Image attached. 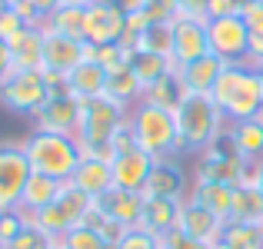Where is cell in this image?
<instances>
[{
    "label": "cell",
    "mask_w": 263,
    "mask_h": 249,
    "mask_svg": "<svg viewBox=\"0 0 263 249\" xmlns=\"http://www.w3.org/2000/svg\"><path fill=\"white\" fill-rule=\"evenodd\" d=\"M4 4H7V7H13V4H17V0H4Z\"/></svg>",
    "instance_id": "57"
},
{
    "label": "cell",
    "mask_w": 263,
    "mask_h": 249,
    "mask_svg": "<svg viewBox=\"0 0 263 249\" xmlns=\"http://www.w3.org/2000/svg\"><path fill=\"white\" fill-rule=\"evenodd\" d=\"M180 213H183V199H147L140 226L150 230L154 236H163V233H174L180 226Z\"/></svg>",
    "instance_id": "22"
},
{
    "label": "cell",
    "mask_w": 263,
    "mask_h": 249,
    "mask_svg": "<svg viewBox=\"0 0 263 249\" xmlns=\"http://www.w3.org/2000/svg\"><path fill=\"white\" fill-rule=\"evenodd\" d=\"M87 60V40L67 37V33L44 27V70L67 77L70 70H77Z\"/></svg>",
    "instance_id": "10"
},
{
    "label": "cell",
    "mask_w": 263,
    "mask_h": 249,
    "mask_svg": "<svg viewBox=\"0 0 263 249\" xmlns=\"http://www.w3.org/2000/svg\"><path fill=\"white\" fill-rule=\"evenodd\" d=\"M130 57L134 50H127L123 44H107V47H93V60L103 67L107 73H120L130 67Z\"/></svg>",
    "instance_id": "34"
},
{
    "label": "cell",
    "mask_w": 263,
    "mask_h": 249,
    "mask_svg": "<svg viewBox=\"0 0 263 249\" xmlns=\"http://www.w3.org/2000/svg\"><path fill=\"white\" fill-rule=\"evenodd\" d=\"M70 183L77 190H84L87 196L100 199L107 190H114V170H110V160H93V156H84L77 166V173L70 176Z\"/></svg>",
    "instance_id": "19"
},
{
    "label": "cell",
    "mask_w": 263,
    "mask_h": 249,
    "mask_svg": "<svg viewBox=\"0 0 263 249\" xmlns=\"http://www.w3.org/2000/svg\"><path fill=\"white\" fill-rule=\"evenodd\" d=\"M27 160H30L33 173L53 176L57 183H70V176L77 173L80 160H84V147L77 136H64V133H40L33 130L24 140Z\"/></svg>",
    "instance_id": "4"
},
{
    "label": "cell",
    "mask_w": 263,
    "mask_h": 249,
    "mask_svg": "<svg viewBox=\"0 0 263 249\" xmlns=\"http://www.w3.org/2000/svg\"><path fill=\"white\" fill-rule=\"evenodd\" d=\"M154 156L143 153L140 147L127 150V153L114 156V163H110V170H114V186H120V190H134V193H143V183H147L150 170H154Z\"/></svg>",
    "instance_id": "17"
},
{
    "label": "cell",
    "mask_w": 263,
    "mask_h": 249,
    "mask_svg": "<svg viewBox=\"0 0 263 249\" xmlns=\"http://www.w3.org/2000/svg\"><path fill=\"white\" fill-rule=\"evenodd\" d=\"M137 50L160 53V57L174 60V24H150L147 30L137 37Z\"/></svg>",
    "instance_id": "31"
},
{
    "label": "cell",
    "mask_w": 263,
    "mask_h": 249,
    "mask_svg": "<svg viewBox=\"0 0 263 249\" xmlns=\"http://www.w3.org/2000/svg\"><path fill=\"white\" fill-rule=\"evenodd\" d=\"M190 186H186V170L180 160H157L150 170L147 183H143V196L147 199H186Z\"/></svg>",
    "instance_id": "14"
},
{
    "label": "cell",
    "mask_w": 263,
    "mask_h": 249,
    "mask_svg": "<svg viewBox=\"0 0 263 249\" xmlns=\"http://www.w3.org/2000/svg\"><path fill=\"white\" fill-rule=\"evenodd\" d=\"M174 120H177V136H180V156L186 153L200 156L227 130V116L213 103L210 93H186L183 103L174 110Z\"/></svg>",
    "instance_id": "2"
},
{
    "label": "cell",
    "mask_w": 263,
    "mask_h": 249,
    "mask_svg": "<svg viewBox=\"0 0 263 249\" xmlns=\"http://www.w3.org/2000/svg\"><path fill=\"white\" fill-rule=\"evenodd\" d=\"M143 193H134V190H120V186H114V190H107L100 199H93V206L100 213H107L110 219H114L120 230H134V226H140L143 219Z\"/></svg>",
    "instance_id": "15"
},
{
    "label": "cell",
    "mask_w": 263,
    "mask_h": 249,
    "mask_svg": "<svg viewBox=\"0 0 263 249\" xmlns=\"http://www.w3.org/2000/svg\"><path fill=\"white\" fill-rule=\"evenodd\" d=\"M33 176V166L27 160L24 143H0V213L20 210L27 179Z\"/></svg>",
    "instance_id": "8"
},
{
    "label": "cell",
    "mask_w": 263,
    "mask_h": 249,
    "mask_svg": "<svg viewBox=\"0 0 263 249\" xmlns=\"http://www.w3.org/2000/svg\"><path fill=\"white\" fill-rule=\"evenodd\" d=\"M130 70H134V77L143 83V90L150 87V83H157L163 77V73L174 70V60L160 57V53H147V50H134V57H130Z\"/></svg>",
    "instance_id": "30"
},
{
    "label": "cell",
    "mask_w": 263,
    "mask_h": 249,
    "mask_svg": "<svg viewBox=\"0 0 263 249\" xmlns=\"http://www.w3.org/2000/svg\"><path fill=\"white\" fill-rule=\"evenodd\" d=\"M60 243H64L67 249H114L107 239L100 236V233L93 230V226H87V223H80L77 230H70Z\"/></svg>",
    "instance_id": "35"
},
{
    "label": "cell",
    "mask_w": 263,
    "mask_h": 249,
    "mask_svg": "<svg viewBox=\"0 0 263 249\" xmlns=\"http://www.w3.org/2000/svg\"><path fill=\"white\" fill-rule=\"evenodd\" d=\"M60 190H64V183H57L53 176L33 173V176L27 179V190H24V199H20V210H24L27 216H33V213L47 210V206H50L53 199L60 196Z\"/></svg>",
    "instance_id": "24"
},
{
    "label": "cell",
    "mask_w": 263,
    "mask_h": 249,
    "mask_svg": "<svg viewBox=\"0 0 263 249\" xmlns=\"http://www.w3.org/2000/svg\"><path fill=\"white\" fill-rule=\"evenodd\" d=\"M44 27H53V30L67 33V37L84 40V7H67V4H60L57 10L47 17Z\"/></svg>",
    "instance_id": "32"
},
{
    "label": "cell",
    "mask_w": 263,
    "mask_h": 249,
    "mask_svg": "<svg viewBox=\"0 0 263 249\" xmlns=\"http://www.w3.org/2000/svg\"><path fill=\"white\" fill-rule=\"evenodd\" d=\"M260 190H263V173H260Z\"/></svg>",
    "instance_id": "59"
},
{
    "label": "cell",
    "mask_w": 263,
    "mask_h": 249,
    "mask_svg": "<svg viewBox=\"0 0 263 249\" xmlns=\"http://www.w3.org/2000/svg\"><path fill=\"white\" fill-rule=\"evenodd\" d=\"M93 210V196H87L84 190H77L73 183H64V190H60V196L53 199L47 210L33 213V223L40 226V230L47 233V236L53 239H64L70 230H77L80 223L87 219V213Z\"/></svg>",
    "instance_id": "6"
},
{
    "label": "cell",
    "mask_w": 263,
    "mask_h": 249,
    "mask_svg": "<svg viewBox=\"0 0 263 249\" xmlns=\"http://www.w3.org/2000/svg\"><path fill=\"white\" fill-rule=\"evenodd\" d=\"M130 123V107H120L110 96H97V100H84L80 103V147L84 156L93 160H110L114 163V150H110V136L120 127Z\"/></svg>",
    "instance_id": "3"
},
{
    "label": "cell",
    "mask_w": 263,
    "mask_h": 249,
    "mask_svg": "<svg viewBox=\"0 0 263 249\" xmlns=\"http://www.w3.org/2000/svg\"><path fill=\"white\" fill-rule=\"evenodd\" d=\"M186 196L193 203L206 206L210 213H217L223 223H230V206H233V186L230 183H206V179H193Z\"/></svg>",
    "instance_id": "23"
},
{
    "label": "cell",
    "mask_w": 263,
    "mask_h": 249,
    "mask_svg": "<svg viewBox=\"0 0 263 249\" xmlns=\"http://www.w3.org/2000/svg\"><path fill=\"white\" fill-rule=\"evenodd\" d=\"M84 223H87V226H93V230H97V233H100V236L107 239L110 246L117 249V243H120V236H123V230H120V226H117L114 219L107 216V213H100V210L93 206V210L87 213V219H84Z\"/></svg>",
    "instance_id": "37"
},
{
    "label": "cell",
    "mask_w": 263,
    "mask_h": 249,
    "mask_svg": "<svg viewBox=\"0 0 263 249\" xmlns=\"http://www.w3.org/2000/svg\"><path fill=\"white\" fill-rule=\"evenodd\" d=\"M103 96H110L114 103H120V107H130L134 110L137 103L143 100V83L134 77V70H120V73H110L107 77V93Z\"/></svg>",
    "instance_id": "29"
},
{
    "label": "cell",
    "mask_w": 263,
    "mask_h": 249,
    "mask_svg": "<svg viewBox=\"0 0 263 249\" xmlns=\"http://www.w3.org/2000/svg\"><path fill=\"white\" fill-rule=\"evenodd\" d=\"M107 77L110 73L103 70L97 60H84L77 70L67 73V90H70L77 100H97V96L107 93Z\"/></svg>",
    "instance_id": "20"
},
{
    "label": "cell",
    "mask_w": 263,
    "mask_h": 249,
    "mask_svg": "<svg viewBox=\"0 0 263 249\" xmlns=\"http://www.w3.org/2000/svg\"><path fill=\"white\" fill-rule=\"evenodd\" d=\"M233 147L243 160H263V123L260 120H240V123H227Z\"/></svg>",
    "instance_id": "26"
},
{
    "label": "cell",
    "mask_w": 263,
    "mask_h": 249,
    "mask_svg": "<svg viewBox=\"0 0 263 249\" xmlns=\"http://www.w3.org/2000/svg\"><path fill=\"white\" fill-rule=\"evenodd\" d=\"M220 243H230L237 249H263V230L250 223H227Z\"/></svg>",
    "instance_id": "33"
},
{
    "label": "cell",
    "mask_w": 263,
    "mask_h": 249,
    "mask_svg": "<svg viewBox=\"0 0 263 249\" xmlns=\"http://www.w3.org/2000/svg\"><path fill=\"white\" fill-rule=\"evenodd\" d=\"M130 127H134V140L143 153L154 160H177L180 156V136H177V120L174 110L154 107V103L140 100L130 110Z\"/></svg>",
    "instance_id": "5"
},
{
    "label": "cell",
    "mask_w": 263,
    "mask_h": 249,
    "mask_svg": "<svg viewBox=\"0 0 263 249\" xmlns=\"http://www.w3.org/2000/svg\"><path fill=\"white\" fill-rule=\"evenodd\" d=\"M177 230H183L190 239H200V243H206V246H220L227 223L217 216V213H210L206 206L193 203V199L186 196V199H183V213H180V226H177Z\"/></svg>",
    "instance_id": "16"
},
{
    "label": "cell",
    "mask_w": 263,
    "mask_h": 249,
    "mask_svg": "<svg viewBox=\"0 0 263 249\" xmlns=\"http://www.w3.org/2000/svg\"><path fill=\"white\" fill-rule=\"evenodd\" d=\"M27 223H30V216H27L24 210H4L0 213V239H4V243H13Z\"/></svg>",
    "instance_id": "40"
},
{
    "label": "cell",
    "mask_w": 263,
    "mask_h": 249,
    "mask_svg": "<svg viewBox=\"0 0 263 249\" xmlns=\"http://www.w3.org/2000/svg\"><path fill=\"white\" fill-rule=\"evenodd\" d=\"M210 30V53L220 57L223 64H247L250 53V27L243 24V17H217L206 20Z\"/></svg>",
    "instance_id": "9"
},
{
    "label": "cell",
    "mask_w": 263,
    "mask_h": 249,
    "mask_svg": "<svg viewBox=\"0 0 263 249\" xmlns=\"http://www.w3.org/2000/svg\"><path fill=\"white\" fill-rule=\"evenodd\" d=\"M143 13L150 17V24H174L180 17L177 0H143Z\"/></svg>",
    "instance_id": "39"
},
{
    "label": "cell",
    "mask_w": 263,
    "mask_h": 249,
    "mask_svg": "<svg viewBox=\"0 0 263 249\" xmlns=\"http://www.w3.org/2000/svg\"><path fill=\"white\" fill-rule=\"evenodd\" d=\"M223 60L213 57V53H206V57L193 60V64L186 67H177L180 80H183L186 93H213V83H217V77L223 73Z\"/></svg>",
    "instance_id": "21"
},
{
    "label": "cell",
    "mask_w": 263,
    "mask_h": 249,
    "mask_svg": "<svg viewBox=\"0 0 263 249\" xmlns=\"http://www.w3.org/2000/svg\"><path fill=\"white\" fill-rule=\"evenodd\" d=\"M260 230H263V223H260Z\"/></svg>",
    "instance_id": "60"
},
{
    "label": "cell",
    "mask_w": 263,
    "mask_h": 249,
    "mask_svg": "<svg viewBox=\"0 0 263 249\" xmlns=\"http://www.w3.org/2000/svg\"><path fill=\"white\" fill-rule=\"evenodd\" d=\"M243 24L250 27V33H263V0H257V4H250V7H243Z\"/></svg>",
    "instance_id": "45"
},
{
    "label": "cell",
    "mask_w": 263,
    "mask_h": 249,
    "mask_svg": "<svg viewBox=\"0 0 263 249\" xmlns=\"http://www.w3.org/2000/svg\"><path fill=\"white\" fill-rule=\"evenodd\" d=\"M123 24H127V13H120L117 7H110L107 0H97V4H90L84 10V40L93 44V47L120 44Z\"/></svg>",
    "instance_id": "13"
},
{
    "label": "cell",
    "mask_w": 263,
    "mask_h": 249,
    "mask_svg": "<svg viewBox=\"0 0 263 249\" xmlns=\"http://www.w3.org/2000/svg\"><path fill=\"white\" fill-rule=\"evenodd\" d=\"M13 73V60H10V47L0 40V83H4L7 77Z\"/></svg>",
    "instance_id": "48"
},
{
    "label": "cell",
    "mask_w": 263,
    "mask_h": 249,
    "mask_svg": "<svg viewBox=\"0 0 263 249\" xmlns=\"http://www.w3.org/2000/svg\"><path fill=\"white\" fill-rule=\"evenodd\" d=\"M206 4H210V0H177L180 13H186V17H203V20H206Z\"/></svg>",
    "instance_id": "46"
},
{
    "label": "cell",
    "mask_w": 263,
    "mask_h": 249,
    "mask_svg": "<svg viewBox=\"0 0 263 249\" xmlns=\"http://www.w3.org/2000/svg\"><path fill=\"white\" fill-rule=\"evenodd\" d=\"M110 7H117L120 13H137V10H143V0H107Z\"/></svg>",
    "instance_id": "49"
},
{
    "label": "cell",
    "mask_w": 263,
    "mask_h": 249,
    "mask_svg": "<svg viewBox=\"0 0 263 249\" xmlns=\"http://www.w3.org/2000/svg\"><path fill=\"white\" fill-rule=\"evenodd\" d=\"M13 73H37L44 70V27H27L17 40H10Z\"/></svg>",
    "instance_id": "18"
},
{
    "label": "cell",
    "mask_w": 263,
    "mask_h": 249,
    "mask_svg": "<svg viewBox=\"0 0 263 249\" xmlns=\"http://www.w3.org/2000/svg\"><path fill=\"white\" fill-rule=\"evenodd\" d=\"M263 60V33H250V53H247V64H260Z\"/></svg>",
    "instance_id": "47"
},
{
    "label": "cell",
    "mask_w": 263,
    "mask_h": 249,
    "mask_svg": "<svg viewBox=\"0 0 263 249\" xmlns=\"http://www.w3.org/2000/svg\"><path fill=\"white\" fill-rule=\"evenodd\" d=\"M50 249H67V246H64V243H60V239H57V243H53Z\"/></svg>",
    "instance_id": "53"
},
{
    "label": "cell",
    "mask_w": 263,
    "mask_h": 249,
    "mask_svg": "<svg viewBox=\"0 0 263 249\" xmlns=\"http://www.w3.org/2000/svg\"><path fill=\"white\" fill-rule=\"evenodd\" d=\"M0 249H7V243H4V239H0Z\"/></svg>",
    "instance_id": "58"
},
{
    "label": "cell",
    "mask_w": 263,
    "mask_h": 249,
    "mask_svg": "<svg viewBox=\"0 0 263 249\" xmlns=\"http://www.w3.org/2000/svg\"><path fill=\"white\" fill-rule=\"evenodd\" d=\"M4 10H7V4H4V0H0V13H4Z\"/></svg>",
    "instance_id": "56"
},
{
    "label": "cell",
    "mask_w": 263,
    "mask_h": 249,
    "mask_svg": "<svg viewBox=\"0 0 263 249\" xmlns=\"http://www.w3.org/2000/svg\"><path fill=\"white\" fill-rule=\"evenodd\" d=\"M183 96H186V87H183V80H180L177 67L143 90V100L154 103V107H163V110H177L180 103H183Z\"/></svg>",
    "instance_id": "27"
},
{
    "label": "cell",
    "mask_w": 263,
    "mask_h": 249,
    "mask_svg": "<svg viewBox=\"0 0 263 249\" xmlns=\"http://www.w3.org/2000/svg\"><path fill=\"white\" fill-rule=\"evenodd\" d=\"M137 147V140H134V127H120L114 136H110V150H114V156H120V153H127V150H134Z\"/></svg>",
    "instance_id": "44"
},
{
    "label": "cell",
    "mask_w": 263,
    "mask_h": 249,
    "mask_svg": "<svg viewBox=\"0 0 263 249\" xmlns=\"http://www.w3.org/2000/svg\"><path fill=\"white\" fill-rule=\"evenodd\" d=\"M60 4H67V7H84V10H87V7L97 4V0H60Z\"/></svg>",
    "instance_id": "51"
},
{
    "label": "cell",
    "mask_w": 263,
    "mask_h": 249,
    "mask_svg": "<svg viewBox=\"0 0 263 249\" xmlns=\"http://www.w3.org/2000/svg\"><path fill=\"white\" fill-rule=\"evenodd\" d=\"M243 13V7L237 0H210L206 4V20H217V17H237Z\"/></svg>",
    "instance_id": "43"
},
{
    "label": "cell",
    "mask_w": 263,
    "mask_h": 249,
    "mask_svg": "<svg viewBox=\"0 0 263 249\" xmlns=\"http://www.w3.org/2000/svg\"><path fill=\"white\" fill-rule=\"evenodd\" d=\"M213 103L223 110L227 123L253 120L263 110V77L250 64H227L213 83Z\"/></svg>",
    "instance_id": "1"
},
{
    "label": "cell",
    "mask_w": 263,
    "mask_h": 249,
    "mask_svg": "<svg viewBox=\"0 0 263 249\" xmlns=\"http://www.w3.org/2000/svg\"><path fill=\"white\" fill-rule=\"evenodd\" d=\"M53 243H57V239L47 236V233H44V230H40V226L30 219V223H27L24 230H20V236L13 239V243H7V249H50Z\"/></svg>",
    "instance_id": "36"
},
{
    "label": "cell",
    "mask_w": 263,
    "mask_h": 249,
    "mask_svg": "<svg viewBox=\"0 0 263 249\" xmlns=\"http://www.w3.org/2000/svg\"><path fill=\"white\" fill-rule=\"evenodd\" d=\"M80 103L73 93H53L44 103L37 116H33V130L40 133H64V136H77L80 133Z\"/></svg>",
    "instance_id": "11"
},
{
    "label": "cell",
    "mask_w": 263,
    "mask_h": 249,
    "mask_svg": "<svg viewBox=\"0 0 263 249\" xmlns=\"http://www.w3.org/2000/svg\"><path fill=\"white\" fill-rule=\"evenodd\" d=\"M217 249H237V246H230V243H220Z\"/></svg>",
    "instance_id": "55"
},
{
    "label": "cell",
    "mask_w": 263,
    "mask_h": 249,
    "mask_svg": "<svg viewBox=\"0 0 263 249\" xmlns=\"http://www.w3.org/2000/svg\"><path fill=\"white\" fill-rule=\"evenodd\" d=\"M24 30H27V24L17 17V10H13V7H7V10L0 13V40H4V44H10V40H17Z\"/></svg>",
    "instance_id": "41"
},
{
    "label": "cell",
    "mask_w": 263,
    "mask_h": 249,
    "mask_svg": "<svg viewBox=\"0 0 263 249\" xmlns=\"http://www.w3.org/2000/svg\"><path fill=\"white\" fill-rule=\"evenodd\" d=\"M27 4H30L33 10H40L44 17H50V13H53V10L60 7V0H27Z\"/></svg>",
    "instance_id": "50"
},
{
    "label": "cell",
    "mask_w": 263,
    "mask_h": 249,
    "mask_svg": "<svg viewBox=\"0 0 263 249\" xmlns=\"http://www.w3.org/2000/svg\"><path fill=\"white\" fill-rule=\"evenodd\" d=\"M50 100V87H47L44 73H10L0 83V107H7L10 113L20 116H37L44 110V103Z\"/></svg>",
    "instance_id": "7"
},
{
    "label": "cell",
    "mask_w": 263,
    "mask_h": 249,
    "mask_svg": "<svg viewBox=\"0 0 263 249\" xmlns=\"http://www.w3.org/2000/svg\"><path fill=\"white\" fill-rule=\"evenodd\" d=\"M237 4H240V7H250V4H257V0H237Z\"/></svg>",
    "instance_id": "52"
},
{
    "label": "cell",
    "mask_w": 263,
    "mask_h": 249,
    "mask_svg": "<svg viewBox=\"0 0 263 249\" xmlns=\"http://www.w3.org/2000/svg\"><path fill=\"white\" fill-rule=\"evenodd\" d=\"M210 53V30L203 17L180 13L174 20V67H186Z\"/></svg>",
    "instance_id": "12"
},
{
    "label": "cell",
    "mask_w": 263,
    "mask_h": 249,
    "mask_svg": "<svg viewBox=\"0 0 263 249\" xmlns=\"http://www.w3.org/2000/svg\"><path fill=\"white\" fill-rule=\"evenodd\" d=\"M240 166H243V156H230V160H210V156H200V160H197V170H193V179L237 186Z\"/></svg>",
    "instance_id": "28"
},
{
    "label": "cell",
    "mask_w": 263,
    "mask_h": 249,
    "mask_svg": "<svg viewBox=\"0 0 263 249\" xmlns=\"http://www.w3.org/2000/svg\"><path fill=\"white\" fill-rule=\"evenodd\" d=\"M117 249H160V236H154L143 226H134V230H123Z\"/></svg>",
    "instance_id": "38"
},
{
    "label": "cell",
    "mask_w": 263,
    "mask_h": 249,
    "mask_svg": "<svg viewBox=\"0 0 263 249\" xmlns=\"http://www.w3.org/2000/svg\"><path fill=\"white\" fill-rule=\"evenodd\" d=\"M230 223H263V190L260 186H233V206H230Z\"/></svg>",
    "instance_id": "25"
},
{
    "label": "cell",
    "mask_w": 263,
    "mask_h": 249,
    "mask_svg": "<svg viewBox=\"0 0 263 249\" xmlns=\"http://www.w3.org/2000/svg\"><path fill=\"white\" fill-rule=\"evenodd\" d=\"M253 67H257V73H260V77H263V60H260V64H253Z\"/></svg>",
    "instance_id": "54"
},
{
    "label": "cell",
    "mask_w": 263,
    "mask_h": 249,
    "mask_svg": "<svg viewBox=\"0 0 263 249\" xmlns=\"http://www.w3.org/2000/svg\"><path fill=\"white\" fill-rule=\"evenodd\" d=\"M160 249H217V246H206L200 239H190L183 230H174V233H163L160 236Z\"/></svg>",
    "instance_id": "42"
}]
</instances>
